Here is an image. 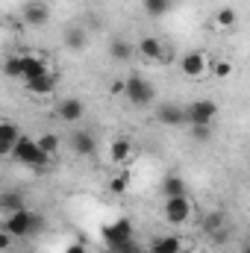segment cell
I'll return each mask as SVG.
<instances>
[{
    "instance_id": "cell-1",
    "label": "cell",
    "mask_w": 250,
    "mask_h": 253,
    "mask_svg": "<svg viewBox=\"0 0 250 253\" xmlns=\"http://www.w3.org/2000/svg\"><path fill=\"white\" fill-rule=\"evenodd\" d=\"M3 230L12 233L15 239H30L42 230V215L33 209H21V212H9L3 221Z\"/></svg>"
},
{
    "instance_id": "cell-2",
    "label": "cell",
    "mask_w": 250,
    "mask_h": 253,
    "mask_svg": "<svg viewBox=\"0 0 250 253\" xmlns=\"http://www.w3.org/2000/svg\"><path fill=\"white\" fill-rule=\"evenodd\" d=\"M21 165H27V168H44L47 165V153L42 150V144H39V138H27V135H21V141H18V147H15V153H12Z\"/></svg>"
},
{
    "instance_id": "cell-3",
    "label": "cell",
    "mask_w": 250,
    "mask_h": 253,
    "mask_svg": "<svg viewBox=\"0 0 250 253\" xmlns=\"http://www.w3.org/2000/svg\"><path fill=\"white\" fill-rule=\"evenodd\" d=\"M126 100L132 106H150L156 100V88L150 85V80H144L141 74H129L126 77Z\"/></svg>"
},
{
    "instance_id": "cell-4",
    "label": "cell",
    "mask_w": 250,
    "mask_h": 253,
    "mask_svg": "<svg viewBox=\"0 0 250 253\" xmlns=\"http://www.w3.org/2000/svg\"><path fill=\"white\" fill-rule=\"evenodd\" d=\"M218 115V103L209 100V97H200V100H191L186 106V118H188V126H212Z\"/></svg>"
},
{
    "instance_id": "cell-5",
    "label": "cell",
    "mask_w": 250,
    "mask_h": 253,
    "mask_svg": "<svg viewBox=\"0 0 250 253\" xmlns=\"http://www.w3.org/2000/svg\"><path fill=\"white\" fill-rule=\"evenodd\" d=\"M162 215H165V221L174 224V227L188 224V218H191V200H188V194L186 197H165Z\"/></svg>"
},
{
    "instance_id": "cell-6",
    "label": "cell",
    "mask_w": 250,
    "mask_h": 253,
    "mask_svg": "<svg viewBox=\"0 0 250 253\" xmlns=\"http://www.w3.org/2000/svg\"><path fill=\"white\" fill-rule=\"evenodd\" d=\"M103 239H106L109 251H112V248H118V245L132 242V224H129V218H118V221H112V224L103 230Z\"/></svg>"
},
{
    "instance_id": "cell-7",
    "label": "cell",
    "mask_w": 250,
    "mask_h": 253,
    "mask_svg": "<svg viewBox=\"0 0 250 253\" xmlns=\"http://www.w3.org/2000/svg\"><path fill=\"white\" fill-rule=\"evenodd\" d=\"M156 118H159L165 126H186V124H188L186 106H180V103H174V100H168V103H159V109H156Z\"/></svg>"
},
{
    "instance_id": "cell-8",
    "label": "cell",
    "mask_w": 250,
    "mask_h": 253,
    "mask_svg": "<svg viewBox=\"0 0 250 253\" xmlns=\"http://www.w3.org/2000/svg\"><path fill=\"white\" fill-rule=\"evenodd\" d=\"M135 50H138V56H141V59H147V62H171L168 50H165V47H162V42H159V39H153V36L141 39Z\"/></svg>"
},
{
    "instance_id": "cell-9",
    "label": "cell",
    "mask_w": 250,
    "mask_h": 253,
    "mask_svg": "<svg viewBox=\"0 0 250 253\" xmlns=\"http://www.w3.org/2000/svg\"><path fill=\"white\" fill-rule=\"evenodd\" d=\"M209 59H206V53L203 50H191V53H186L183 59H180V68H183V74L186 77H191V80H197V77H203L206 71H209Z\"/></svg>"
},
{
    "instance_id": "cell-10",
    "label": "cell",
    "mask_w": 250,
    "mask_h": 253,
    "mask_svg": "<svg viewBox=\"0 0 250 253\" xmlns=\"http://www.w3.org/2000/svg\"><path fill=\"white\" fill-rule=\"evenodd\" d=\"M24 21H27L30 27H44V24L50 21V6H47L44 0H30V3H24Z\"/></svg>"
},
{
    "instance_id": "cell-11",
    "label": "cell",
    "mask_w": 250,
    "mask_h": 253,
    "mask_svg": "<svg viewBox=\"0 0 250 253\" xmlns=\"http://www.w3.org/2000/svg\"><path fill=\"white\" fill-rule=\"evenodd\" d=\"M56 115H59V121H65V124L83 121V115H85L83 100H77V97H65V100H59V103H56Z\"/></svg>"
},
{
    "instance_id": "cell-12",
    "label": "cell",
    "mask_w": 250,
    "mask_h": 253,
    "mask_svg": "<svg viewBox=\"0 0 250 253\" xmlns=\"http://www.w3.org/2000/svg\"><path fill=\"white\" fill-rule=\"evenodd\" d=\"M94 147H97V138H94L88 129H74V132H71V150H74L77 156H91Z\"/></svg>"
},
{
    "instance_id": "cell-13",
    "label": "cell",
    "mask_w": 250,
    "mask_h": 253,
    "mask_svg": "<svg viewBox=\"0 0 250 253\" xmlns=\"http://www.w3.org/2000/svg\"><path fill=\"white\" fill-rule=\"evenodd\" d=\"M18 141H21L18 126L12 124V121H3V124H0V153H3V156H12L15 147H18Z\"/></svg>"
},
{
    "instance_id": "cell-14",
    "label": "cell",
    "mask_w": 250,
    "mask_h": 253,
    "mask_svg": "<svg viewBox=\"0 0 250 253\" xmlns=\"http://www.w3.org/2000/svg\"><path fill=\"white\" fill-rule=\"evenodd\" d=\"M24 88H27L30 94H36V97H47V94H53V88H56V77H53V74H44V77L27 80Z\"/></svg>"
},
{
    "instance_id": "cell-15",
    "label": "cell",
    "mask_w": 250,
    "mask_h": 253,
    "mask_svg": "<svg viewBox=\"0 0 250 253\" xmlns=\"http://www.w3.org/2000/svg\"><path fill=\"white\" fill-rule=\"evenodd\" d=\"M21 59H24V77H21L24 83H27V80H36V77H44V74H50V71H47V62H44L42 56L24 53Z\"/></svg>"
},
{
    "instance_id": "cell-16",
    "label": "cell",
    "mask_w": 250,
    "mask_h": 253,
    "mask_svg": "<svg viewBox=\"0 0 250 253\" xmlns=\"http://www.w3.org/2000/svg\"><path fill=\"white\" fill-rule=\"evenodd\" d=\"M186 248L177 236H156L153 242H150V253H180Z\"/></svg>"
},
{
    "instance_id": "cell-17",
    "label": "cell",
    "mask_w": 250,
    "mask_h": 253,
    "mask_svg": "<svg viewBox=\"0 0 250 253\" xmlns=\"http://www.w3.org/2000/svg\"><path fill=\"white\" fill-rule=\"evenodd\" d=\"M162 194H165V197H186L188 194L186 180H183L180 174H168V177L162 180Z\"/></svg>"
},
{
    "instance_id": "cell-18",
    "label": "cell",
    "mask_w": 250,
    "mask_h": 253,
    "mask_svg": "<svg viewBox=\"0 0 250 253\" xmlns=\"http://www.w3.org/2000/svg\"><path fill=\"white\" fill-rule=\"evenodd\" d=\"M138 50L126 42V39H112V44H109V56L115 59V62H126V59H132Z\"/></svg>"
},
{
    "instance_id": "cell-19",
    "label": "cell",
    "mask_w": 250,
    "mask_h": 253,
    "mask_svg": "<svg viewBox=\"0 0 250 253\" xmlns=\"http://www.w3.org/2000/svg\"><path fill=\"white\" fill-rule=\"evenodd\" d=\"M129 156H132V144H129L126 138H115V141L109 144V159H112V162L124 165Z\"/></svg>"
},
{
    "instance_id": "cell-20",
    "label": "cell",
    "mask_w": 250,
    "mask_h": 253,
    "mask_svg": "<svg viewBox=\"0 0 250 253\" xmlns=\"http://www.w3.org/2000/svg\"><path fill=\"white\" fill-rule=\"evenodd\" d=\"M215 24H218L221 30H236V24H239L236 9H233V6H221V9L215 12Z\"/></svg>"
},
{
    "instance_id": "cell-21",
    "label": "cell",
    "mask_w": 250,
    "mask_h": 253,
    "mask_svg": "<svg viewBox=\"0 0 250 253\" xmlns=\"http://www.w3.org/2000/svg\"><path fill=\"white\" fill-rule=\"evenodd\" d=\"M65 47L83 50V47H85V33H83L80 27H68V30H65Z\"/></svg>"
},
{
    "instance_id": "cell-22",
    "label": "cell",
    "mask_w": 250,
    "mask_h": 253,
    "mask_svg": "<svg viewBox=\"0 0 250 253\" xmlns=\"http://www.w3.org/2000/svg\"><path fill=\"white\" fill-rule=\"evenodd\" d=\"M171 6H174V0H144V12H147L150 18H162V15H168Z\"/></svg>"
},
{
    "instance_id": "cell-23",
    "label": "cell",
    "mask_w": 250,
    "mask_h": 253,
    "mask_svg": "<svg viewBox=\"0 0 250 253\" xmlns=\"http://www.w3.org/2000/svg\"><path fill=\"white\" fill-rule=\"evenodd\" d=\"M0 206H3L6 215H9V212H21V209H27V206H24V197H21L18 191H6L3 200H0Z\"/></svg>"
},
{
    "instance_id": "cell-24",
    "label": "cell",
    "mask_w": 250,
    "mask_h": 253,
    "mask_svg": "<svg viewBox=\"0 0 250 253\" xmlns=\"http://www.w3.org/2000/svg\"><path fill=\"white\" fill-rule=\"evenodd\" d=\"M3 74L12 77V80H21V77H24V59H21V56H9V59L3 62Z\"/></svg>"
},
{
    "instance_id": "cell-25",
    "label": "cell",
    "mask_w": 250,
    "mask_h": 253,
    "mask_svg": "<svg viewBox=\"0 0 250 253\" xmlns=\"http://www.w3.org/2000/svg\"><path fill=\"white\" fill-rule=\"evenodd\" d=\"M39 144H42V150H44L47 156H56V153H59V135H56V132H44V135L39 138Z\"/></svg>"
},
{
    "instance_id": "cell-26",
    "label": "cell",
    "mask_w": 250,
    "mask_h": 253,
    "mask_svg": "<svg viewBox=\"0 0 250 253\" xmlns=\"http://www.w3.org/2000/svg\"><path fill=\"white\" fill-rule=\"evenodd\" d=\"M224 227V212H209L206 218H203V230L212 236V233H218Z\"/></svg>"
},
{
    "instance_id": "cell-27",
    "label": "cell",
    "mask_w": 250,
    "mask_h": 253,
    "mask_svg": "<svg viewBox=\"0 0 250 253\" xmlns=\"http://www.w3.org/2000/svg\"><path fill=\"white\" fill-rule=\"evenodd\" d=\"M209 71H212V77H218V80H227V77L233 74V65H230V62H224V59H212Z\"/></svg>"
},
{
    "instance_id": "cell-28",
    "label": "cell",
    "mask_w": 250,
    "mask_h": 253,
    "mask_svg": "<svg viewBox=\"0 0 250 253\" xmlns=\"http://www.w3.org/2000/svg\"><path fill=\"white\" fill-rule=\"evenodd\" d=\"M194 141H209L212 138V126H188Z\"/></svg>"
},
{
    "instance_id": "cell-29",
    "label": "cell",
    "mask_w": 250,
    "mask_h": 253,
    "mask_svg": "<svg viewBox=\"0 0 250 253\" xmlns=\"http://www.w3.org/2000/svg\"><path fill=\"white\" fill-rule=\"evenodd\" d=\"M109 191H115V194H121V191H126V174H121V177H115V180L109 183Z\"/></svg>"
},
{
    "instance_id": "cell-30",
    "label": "cell",
    "mask_w": 250,
    "mask_h": 253,
    "mask_svg": "<svg viewBox=\"0 0 250 253\" xmlns=\"http://www.w3.org/2000/svg\"><path fill=\"white\" fill-rule=\"evenodd\" d=\"M112 253H141V248H138L135 242H126V245H118V248H112Z\"/></svg>"
},
{
    "instance_id": "cell-31",
    "label": "cell",
    "mask_w": 250,
    "mask_h": 253,
    "mask_svg": "<svg viewBox=\"0 0 250 253\" xmlns=\"http://www.w3.org/2000/svg\"><path fill=\"white\" fill-rule=\"evenodd\" d=\"M109 91H112V94H126V80H115V83L109 85Z\"/></svg>"
},
{
    "instance_id": "cell-32",
    "label": "cell",
    "mask_w": 250,
    "mask_h": 253,
    "mask_svg": "<svg viewBox=\"0 0 250 253\" xmlns=\"http://www.w3.org/2000/svg\"><path fill=\"white\" fill-rule=\"evenodd\" d=\"M65 253H88V251H85L83 245H77V242H74V245H68V248H65Z\"/></svg>"
},
{
    "instance_id": "cell-33",
    "label": "cell",
    "mask_w": 250,
    "mask_h": 253,
    "mask_svg": "<svg viewBox=\"0 0 250 253\" xmlns=\"http://www.w3.org/2000/svg\"><path fill=\"white\" fill-rule=\"evenodd\" d=\"M180 253H194V251H191V248H183V251H180Z\"/></svg>"
},
{
    "instance_id": "cell-34",
    "label": "cell",
    "mask_w": 250,
    "mask_h": 253,
    "mask_svg": "<svg viewBox=\"0 0 250 253\" xmlns=\"http://www.w3.org/2000/svg\"><path fill=\"white\" fill-rule=\"evenodd\" d=\"M242 253H250V245H245V251H242Z\"/></svg>"
}]
</instances>
